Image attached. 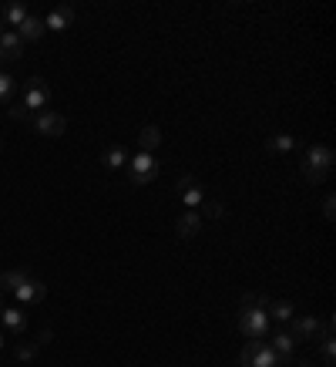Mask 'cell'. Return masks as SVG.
I'll use <instances>...</instances> for the list:
<instances>
[{
	"mask_svg": "<svg viewBox=\"0 0 336 367\" xmlns=\"http://www.w3.org/2000/svg\"><path fill=\"white\" fill-rule=\"evenodd\" d=\"M333 162H336V155H333L330 145H310V149L303 152V158H299V172H303L306 182L319 186V182H326V179H330Z\"/></svg>",
	"mask_w": 336,
	"mask_h": 367,
	"instance_id": "1",
	"label": "cell"
},
{
	"mask_svg": "<svg viewBox=\"0 0 336 367\" xmlns=\"http://www.w3.org/2000/svg\"><path fill=\"white\" fill-rule=\"evenodd\" d=\"M239 334L249 340H262L269 334V313L259 307H245L239 310Z\"/></svg>",
	"mask_w": 336,
	"mask_h": 367,
	"instance_id": "2",
	"label": "cell"
},
{
	"mask_svg": "<svg viewBox=\"0 0 336 367\" xmlns=\"http://www.w3.org/2000/svg\"><path fill=\"white\" fill-rule=\"evenodd\" d=\"M47 101H51V88H47V81H44V77H31V81L24 84L20 105H24L31 115H38V112L47 108Z\"/></svg>",
	"mask_w": 336,
	"mask_h": 367,
	"instance_id": "3",
	"label": "cell"
},
{
	"mask_svg": "<svg viewBox=\"0 0 336 367\" xmlns=\"http://www.w3.org/2000/svg\"><path fill=\"white\" fill-rule=\"evenodd\" d=\"M239 364L243 367H280V361H276V354H273V347L266 340H249L243 347V354H239Z\"/></svg>",
	"mask_w": 336,
	"mask_h": 367,
	"instance_id": "4",
	"label": "cell"
},
{
	"mask_svg": "<svg viewBox=\"0 0 336 367\" xmlns=\"http://www.w3.org/2000/svg\"><path fill=\"white\" fill-rule=\"evenodd\" d=\"M155 175H158V162H155V155L138 152V155H131V158H128V179H131V186H148Z\"/></svg>",
	"mask_w": 336,
	"mask_h": 367,
	"instance_id": "5",
	"label": "cell"
},
{
	"mask_svg": "<svg viewBox=\"0 0 336 367\" xmlns=\"http://www.w3.org/2000/svg\"><path fill=\"white\" fill-rule=\"evenodd\" d=\"M175 193L182 195V206H188L192 213H199V209H202V202H206V189L199 186V179H195V175H182V179L175 182Z\"/></svg>",
	"mask_w": 336,
	"mask_h": 367,
	"instance_id": "6",
	"label": "cell"
},
{
	"mask_svg": "<svg viewBox=\"0 0 336 367\" xmlns=\"http://www.w3.org/2000/svg\"><path fill=\"white\" fill-rule=\"evenodd\" d=\"M31 125H34V132L44 135V138H61L64 135V128H68L64 115H57V112H38Z\"/></svg>",
	"mask_w": 336,
	"mask_h": 367,
	"instance_id": "7",
	"label": "cell"
},
{
	"mask_svg": "<svg viewBox=\"0 0 336 367\" xmlns=\"http://www.w3.org/2000/svg\"><path fill=\"white\" fill-rule=\"evenodd\" d=\"M289 337L293 340H316V337H323V324L316 317H293L289 320Z\"/></svg>",
	"mask_w": 336,
	"mask_h": 367,
	"instance_id": "8",
	"label": "cell"
},
{
	"mask_svg": "<svg viewBox=\"0 0 336 367\" xmlns=\"http://www.w3.org/2000/svg\"><path fill=\"white\" fill-rule=\"evenodd\" d=\"M20 54H24V44H20L17 31H3V34H0V68L20 61Z\"/></svg>",
	"mask_w": 336,
	"mask_h": 367,
	"instance_id": "9",
	"label": "cell"
},
{
	"mask_svg": "<svg viewBox=\"0 0 336 367\" xmlns=\"http://www.w3.org/2000/svg\"><path fill=\"white\" fill-rule=\"evenodd\" d=\"M336 317L330 313L326 317V327H323V337H319V350H323V364L333 367L336 364Z\"/></svg>",
	"mask_w": 336,
	"mask_h": 367,
	"instance_id": "10",
	"label": "cell"
},
{
	"mask_svg": "<svg viewBox=\"0 0 336 367\" xmlns=\"http://www.w3.org/2000/svg\"><path fill=\"white\" fill-rule=\"evenodd\" d=\"M75 24V7L71 3H57L54 10L44 17V31H64Z\"/></svg>",
	"mask_w": 336,
	"mask_h": 367,
	"instance_id": "11",
	"label": "cell"
},
{
	"mask_svg": "<svg viewBox=\"0 0 336 367\" xmlns=\"http://www.w3.org/2000/svg\"><path fill=\"white\" fill-rule=\"evenodd\" d=\"M273 354H276V361H280V367H286L289 361H293V350H296V340L289 337V330H276V337H273Z\"/></svg>",
	"mask_w": 336,
	"mask_h": 367,
	"instance_id": "12",
	"label": "cell"
},
{
	"mask_svg": "<svg viewBox=\"0 0 336 367\" xmlns=\"http://www.w3.org/2000/svg\"><path fill=\"white\" fill-rule=\"evenodd\" d=\"M44 293H47V283H40V280H34V276H27L17 290H14V297H17L20 304H40Z\"/></svg>",
	"mask_w": 336,
	"mask_h": 367,
	"instance_id": "13",
	"label": "cell"
},
{
	"mask_svg": "<svg viewBox=\"0 0 336 367\" xmlns=\"http://www.w3.org/2000/svg\"><path fill=\"white\" fill-rule=\"evenodd\" d=\"M175 232H178L182 239H195V236L202 232V213H192V209H185V213L175 219Z\"/></svg>",
	"mask_w": 336,
	"mask_h": 367,
	"instance_id": "14",
	"label": "cell"
},
{
	"mask_svg": "<svg viewBox=\"0 0 336 367\" xmlns=\"http://www.w3.org/2000/svg\"><path fill=\"white\" fill-rule=\"evenodd\" d=\"M0 324H3V330H7L10 337H20V334L27 330V317H24L17 307H3L0 310Z\"/></svg>",
	"mask_w": 336,
	"mask_h": 367,
	"instance_id": "15",
	"label": "cell"
},
{
	"mask_svg": "<svg viewBox=\"0 0 336 367\" xmlns=\"http://www.w3.org/2000/svg\"><path fill=\"white\" fill-rule=\"evenodd\" d=\"M31 17V10H27V3H20V0H10V3H7V7H3V27H7V31H17L20 24H24V20Z\"/></svg>",
	"mask_w": 336,
	"mask_h": 367,
	"instance_id": "16",
	"label": "cell"
},
{
	"mask_svg": "<svg viewBox=\"0 0 336 367\" xmlns=\"http://www.w3.org/2000/svg\"><path fill=\"white\" fill-rule=\"evenodd\" d=\"M101 162H105V169L118 172V169L128 165V149H125V145H108V149L101 152Z\"/></svg>",
	"mask_w": 336,
	"mask_h": 367,
	"instance_id": "17",
	"label": "cell"
},
{
	"mask_svg": "<svg viewBox=\"0 0 336 367\" xmlns=\"http://www.w3.org/2000/svg\"><path fill=\"white\" fill-rule=\"evenodd\" d=\"M158 145H162V128H158V125H145V128L138 132V149L151 155Z\"/></svg>",
	"mask_w": 336,
	"mask_h": 367,
	"instance_id": "18",
	"label": "cell"
},
{
	"mask_svg": "<svg viewBox=\"0 0 336 367\" xmlns=\"http://www.w3.org/2000/svg\"><path fill=\"white\" fill-rule=\"evenodd\" d=\"M17 38H20V44L44 38V17H27V20H24V24L17 27Z\"/></svg>",
	"mask_w": 336,
	"mask_h": 367,
	"instance_id": "19",
	"label": "cell"
},
{
	"mask_svg": "<svg viewBox=\"0 0 336 367\" xmlns=\"http://www.w3.org/2000/svg\"><path fill=\"white\" fill-rule=\"evenodd\" d=\"M266 313H269V317H273L276 324H289V320L296 317V307H293L289 300H273V304H269V310H266Z\"/></svg>",
	"mask_w": 336,
	"mask_h": 367,
	"instance_id": "20",
	"label": "cell"
},
{
	"mask_svg": "<svg viewBox=\"0 0 336 367\" xmlns=\"http://www.w3.org/2000/svg\"><path fill=\"white\" fill-rule=\"evenodd\" d=\"M27 276H31L27 270H3L0 273V293H14Z\"/></svg>",
	"mask_w": 336,
	"mask_h": 367,
	"instance_id": "21",
	"label": "cell"
},
{
	"mask_svg": "<svg viewBox=\"0 0 336 367\" xmlns=\"http://www.w3.org/2000/svg\"><path fill=\"white\" fill-rule=\"evenodd\" d=\"M296 145H299L296 138H293V135H286V132H282V135H273L269 142H266V152H273V155H286V152H293Z\"/></svg>",
	"mask_w": 336,
	"mask_h": 367,
	"instance_id": "22",
	"label": "cell"
},
{
	"mask_svg": "<svg viewBox=\"0 0 336 367\" xmlns=\"http://www.w3.org/2000/svg\"><path fill=\"white\" fill-rule=\"evenodd\" d=\"M14 98H17V81H14V75L0 71V105H10Z\"/></svg>",
	"mask_w": 336,
	"mask_h": 367,
	"instance_id": "23",
	"label": "cell"
},
{
	"mask_svg": "<svg viewBox=\"0 0 336 367\" xmlns=\"http://www.w3.org/2000/svg\"><path fill=\"white\" fill-rule=\"evenodd\" d=\"M202 213H206L208 219H222V216H225V206L219 202V199H206V202H202Z\"/></svg>",
	"mask_w": 336,
	"mask_h": 367,
	"instance_id": "24",
	"label": "cell"
},
{
	"mask_svg": "<svg viewBox=\"0 0 336 367\" xmlns=\"http://www.w3.org/2000/svg\"><path fill=\"white\" fill-rule=\"evenodd\" d=\"M38 357V344H17V361L20 364H31Z\"/></svg>",
	"mask_w": 336,
	"mask_h": 367,
	"instance_id": "25",
	"label": "cell"
},
{
	"mask_svg": "<svg viewBox=\"0 0 336 367\" xmlns=\"http://www.w3.org/2000/svg\"><path fill=\"white\" fill-rule=\"evenodd\" d=\"M10 118H14V121H34V115H31V112H27V108L20 105L17 98L10 101Z\"/></svg>",
	"mask_w": 336,
	"mask_h": 367,
	"instance_id": "26",
	"label": "cell"
},
{
	"mask_svg": "<svg viewBox=\"0 0 336 367\" xmlns=\"http://www.w3.org/2000/svg\"><path fill=\"white\" fill-rule=\"evenodd\" d=\"M323 216H326V223H336V195L333 193L323 199Z\"/></svg>",
	"mask_w": 336,
	"mask_h": 367,
	"instance_id": "27",
	"label": "cell"
},
{
	"mask_svg": "<svg viewBox=\"0 0 336 367\" xmlns=\"http://www.w3.org/2000/svg\"><path fill=\"white\" fill-rule=\"evenodd\" d=\"M51 340H54V330L47 327V330H40V334H38V340H34V344H38V347H44V344H51Z\"/></svg>",
	"mask_w": 336,
	"mask_h": 367,
	"instance_id": "28",
	"label": "cell"
},
{
	"mask_svg": "<svg viewBox=\"0 0 336 367\" xmlns=\"http://www.w3.org/2000/svg\"><path fill=\"white\" fill-rule=\"evenodd\" d=\"M296 367H313V361H299Z\"/></svg>",
	"mask_w": 336,
	"mask_h": 367,
	"instance_id": "29",
	"label": "cell"
},
{
	"mask_svg": "<svg viewBox=\"0 0 336 367\" xmlns=\"http://www.w3.org/2000/svg\"><path fill=\"white\" fill-rule=\"evenodd\" d=\"M0 350H3V330H0Z\"/></svg>",
	"mask_w": 336,
	"mask_h": 367,
	"instance_id": "30",
	"label": "cell"
},
{
	"mask_svg": "<svg viewBox=\"0 0 336 367\" xmlns=\"http://www.w3.org/2000/svg\"><path fill=\"white\" fill-rule=\"evenodd\" d=\"M3 31H7V27H3V20H0V34H3Z\"/></svg>",
	"mask_w": 336,
	"mask_h": 367,
	"instance_id": "31",
	"label": "cell"
},
{
	"mask_svg": "<svg viewBox=\"0 0 336 367\" xmlns=\"http://www.w3.org/2000/svg\"><path fill=\"white\" fill-rule=\"evenodd\" d=\"M0 310H3V293H0Z\"/></svg>",
	"mask_w": 336,
	"mask_h": 367,
	"instance_id": "32",
	"label": "cell"
}]
</instances>
